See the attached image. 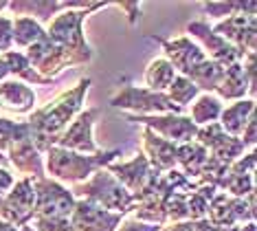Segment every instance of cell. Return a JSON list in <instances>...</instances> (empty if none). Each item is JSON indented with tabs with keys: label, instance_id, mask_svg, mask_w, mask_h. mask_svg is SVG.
<instances>
[{
	"label": "cell",
	"instance_id": "obj_1",
	"mask_svg": "<svg viewBox=\"0 0 257 231\" xmlns=\"http://www.w3.org/2000/svg\"><path fill=\"white\" fill-rule=\"evenodd\" d=\"M90 80H79V84L71 88V91L62 93L53 102H49L44 108L36 110L29 119V128H31V143L36 145L38 152H46L49 147L57 145V141L68 128V121L75 115L81 112V102L84 95L88 93Z\"/></svg>",
	"mask_w": 257,
	"mask_h": 231
},
{
	"label": "cell",
	"instance_id": "obj_2",
	"mask_svg": "<svg viewBox=\"0 0 257 231\" xmlns=\"http://www.w3.org/2000/svg\"><path fill=\"white\" fill-rule=\"evenodd\" d=\"M119 150H110L97 154H79L64 150V147H49L46 150V170L49 174L57 179V183H71V185H79L81 181H86L90 174H95L97 170H103L106 165L114 161V157H119Z\"/></svg>",
	"mask_w": 257,
	"mask_h": 231
},
{
	"label": "cell",
	"instance_id": "obj_3",
	"mask_svg": "<svg viewBox=\"0 0 257 231\" xmlns=\"http://www.w3.org/2000/svg\"><path fill=\"white\" fill-rule=\"evenodd\" d=\"M73 198L88 200V203L101 207L112 214H127L134 207V198L108 170H97L88 183L73 185Z\"/></svg>",
	"mask_w": 257,
	"mask_h": 231
},
{
	"label": "cell",
	"instance_id": "obj_4",
	"mask_svg": "<svg viewBox=\"0 0 257 231\" xmlns=\"http://www.w3.org/2000/svg\"><path fill=\"white\" fill-rule=\"evenodd\" d=\"M106 5L108 3H92L88 9L64 11V14L55 16L53 20H51L49 29H46V35H49L55 44H60L66 51H71L79 64H88L92 60V51H90L88 42L84 40V35H81V22H84V18L88 16V11L101 9V7H106Z\"/></svg>",
	"mask_w": 257,
	"mask_h": 231
},
{
	"label": "cell",
	"instance_id": "obj_5",
	"mask_svg": "<svg viewBox=\"0 0 257 231\" xmlns=\"http://www.w3.org/2000/svg\"><path fill=\"white\" fill-rule=\"evenodd\" d=\"M110 106L119 110L139 112L137 117H152L156 112H163V115H180L183 112V108H178L176 104L169 102L167 95L152 93L148 88H137V86H123L110 99Z\"/></svg>",
	"mask_w": 257,
	"mask_h": 231
},
{
	"label": "cell",
	"instance_id": "obj_6",
	"mask_svg": "<svg viewBox=\"0 0 257 231\" xmlns=\"http://www.w3.org/2000/svg\"><path fill=\"white\" fill-rule=\"evenodd\" d=\"M25 57L40 75L46 77V80H53V82H55V75H60L62 70H66L71 66H79V62L75 60L73 53L66 51L60 44H55L46 33L36 44L29 46Z\"/></svg>",
	"mask_w": 257,
	"mask_h": 231
},
{
	"label": "cell",
	"instance_id": "obj_7",
	"mask_svg": "<svg viewBox=\"0 0 257 231\" xmlns=\"http://www.w3.org/2000/svg\"><path fill=\"white\" fill-rule=\"evenodd\" d=\"M207 222L218 229L237 227V222H253L255 220V192L248 198H233L229 194H215L207 209Z\"/></svg>",
	"mask_w": 257,
	"mask_h": 231
},
{
	"label": "cell",
	"instance_id": "obj_8",
	"mask_svg": "<svg viewBox=\"0 0 257 231\" xmlns=\"http://www.w3.org/2000/svg\"><path fill=\"white\" fill-rule=\"evenodd\" d=\"M36 189V211L33 218H71L75 198L71 189L53 179L33 181Z\"/></svg>",
	"mask_w": 257,
	"mask_h": 231
},
{
	"label": "cell",
	"instance_id": "obj_9",
	"mask_svg": "<svg viewBox=\"0 0 257 231\" xmlns=\"http://www.w3.org/2000/svg\"><path fill=\"white\" fill-rule=\"evenodd\" d=\"M36 211V189L31 179L14 183V187L0 198V220L14 224L16 229L31 222Z\"/></svg>",
	"mask_w": 257,
	"mask_h": 231
},
{
	"label": "cell",
	"instance_id": "obj_10",
	"mask_svg": "<svg viewBox=\"0 0 257 231\" xmlns=\"http://www.w3.org/2000/svg\"><path fill=\"white\" fill-rule=\"evenodd\" d=\"M127 121L143 123V128H150L152 132H156L159 137L176 145L191 143L198 132V128L191 123L189 117H180V115H152V117L127 115Z\"/></svg>",
	"mask_w": 257,
	"mask_h": 231
},
{
	"label": "cell",
	"instance_id": "obj_11",
	"mask_svg": "<svg viewBox=\"0 0 257 231\" xmlns=\"http://www.w3.org/2000/svg\"><path fill=\"white\" fill-rule=\"evenodd\" d=\"M196 143H200L204 150L209 152V157L215 159V161L224 163V165H231L235 163L239 157L244 154L246 147L242 145V141L226 134L224 130L220 128V123H209L204 128H198L196 132Z\"/></svg>",
	"mask_w": 257,
	"mask_h": 231
},
{
	"label": "cell",
	"instance_id": "obj_12",
	"mask_svg": "<svg viewBox=\"0 0 257 231\" xmlns=\"http://www.w3.org/2000/svg\"><path fill=\"white\" fill-rule=\"evenodd\" d=\"M97 117H99V108L81 110L71 126L64 130V134L57 141V147L79 154H97L99 147L92 141V126H95Z\"/></svg>",
	"mask_w": 257,
	"mask_h": 231
},
{
	"label": "cell",
	"instance_id": "obj_13",
	"mask_svg": "<svg viewBox=\"0 0 257 231\" xmlns=\"http://www.w3.org/2000/svg\"><path fill=\"white\" fill-rule=\"evenodd\" d=\"M255 16L250 14H237L226 18L224 22H218L213 33H218L222 40H226L231 46L242 51L244 55H253L255 53Z\"/></svg>",
	"mask_w": 257,
	"mask_h": 231
},
{
	"label": "cell",
	"instance_id": "obj_14",
	"mask_svg": "<svg viewBox=\"0 0 257 231\" xmlns=\"http://www.w3.org/2000/svg\"><path fill=\"white\" fill-rule=\"evenodd\" d=\"M121 214H112L88 200H75L71 224L73 231H114L121 224Z\"/></svg>",
	"mask_w": 257,
	"mask_h": 231
},
{
	"label": "cell",
	"instance_id": "obj_15",
	"mask_svg": "<svg viewBox=\"0 0 257 231\" xmlns=\"http://www.w3.org/2000/svg\"><path fill=\"white\" fill-rule=\"evenodd\" d=\"M187 31L196 35L204 44V49L209 53L207 60L220 64V66H231V64H239L244 60V53L237 51L235 46H231L226 40H222L218 33H213V29H209L207 22H191L187 27Z\"/></svg>",
	"mask_w": 257,
	"mask_h": 231
},
{
	"label": "cell",
	"instance_id": "obj_16",
	"mask_svg": "<svg viewBox=\"0 0 257 231\" xmlns=\"http://www.w3.org/2000/svg\"><path fill=\"white\" fill-rule=\"evenodd\" d=\"M255 152L239 157L235 163L229 165L224 179L220 181L218 189H226L224 194H229L233 198H246L248 194L255 192Z\"/></svg>",
	"mask_w": 257,
	"mask_h": 231
},
{
	"label": "cell",
	"instance_id": "obj_17",
	"mask_svg": "<svg viewBox=\"0 0 257 231\" xmlns=\"http://www.w3.org/2000/svg\"><path fill=\"white\" fill-rule=\"evenodd\" d=\"M106 168H108L110 174H112L114 179L132 194V198H137L139 194L148 187L152 176L156 174V170L150 168L148 159H145L143 154L134 157L132 161H127V163H110V165H106Z\"/></svg>",
	"mask_w": 257,
	"mask_h": 231
},
{
	"label": "cell",
	"instance_id": "obj_18",
	"mask_svg": "<svg viewBox=\"0 0 257 231\" xmlns=\"http://www.w3.org/2000/svg\"><path fill=\"white\" fill-rule=\"evenodd\" d=\"M152 40H156L163 51H165V60L172 64L174 70H180V75H187L194 66H198L200 62L207 60L202 49L191 42L189 38H178V40H163L152 35Z\"/></svg>",
	"mask_w": 257,
	"mask_h": 231
},
{
	"label": "cell",
	"instance_id": "obj_19",
	"mask_svg": "<svg viewBox=\"0 0 257 231\" xmlns=\"http://www.w3.org/2000/svg\"><path fill=\"white\" fill-rule=\"evenodd\" d=\"M176 143H169L156 132H152L150 128H143V157L148 159L150 168L165 174V172L174 170L176 165Z\"/></svg>",
	"mask_w": 257,
	"mask_h": 231
},
{
	"label": "cell",
	"instance_id": "obj_20",
	"mask_svg": "<svg viewBox=\"0 0 257 231\" xmlns=\"http://www.w3.org/2000/svg\"><path fill=\"white\" fill-rule=\"evenodd\" d=\"M7 154H9V163L16 165V170H18L20 174H25V179H31V181L46 179L42 157H40V152L36 150V145L31 143V139L18 141Z\"/></svg>",
	"mask_w": 257,
	"mask_h": 231
},
{
	"label": "cell",
	"instance_id": "obj_21",
	"mask_svg": "<svg viewBox=\"0 0 257 231\" xmlns=\"http://www.w3.org/2000/svg\"><path fill=\"white\" fill-rule=\"evenodd\" d=\"M92 3H51V0H36V3H9L7 7L14 14H20V18H33L40 27L51 25V18L62 9H88Z\"/></svg>",
	"mask_w": 257,
	"mask_h": 231
},
{
	"label": "cell",
	"instance_id": "obj_22",
	"mask_svg": "<svg viewBox=\"0 0 257 231\" xmlns=\"http://www.w3.org/2000/svg\"><path fill=\"white\" fill-rule=\"evenodd\" d=\"M0 106L16 115H27L36 108V93L22 82H0Z\"/></svg>",
	"mask_w": 257,
	"mask_h": 231
},
{
	"label": "cell",
	"instance_id": "obj_23",
	"mask_svg": "<svg viewBox=\"0 0 257 231\" xmlns=\"http://www.w3.org/2000/svg\"><path fill=\"white\" fill-rule=\"evenodd\" d=\"M253 112H255V102L253 99H239V102L231 104L229 108H224L220 112V128L224 130L226 134L239 139V134H242V130L248 123Z\"/></svg>",
	"mask_w": 257,
	"mask_h": 231
},
{
	"label": "cell",
	"instance_id": "obj_24",
	"mask_svg": "<svg viewBox=\"0 0 257 231\" xmlns=\"http://www.w3.org/2000/svg\"><path fill=\"white\" fill-rule=\"evenodd\" d=\"M213 93H218L222 99H235V102L244 99V95L248 93V80H246V73H244L242 62L231 64V66L224 68L220 84Z\"/></svg>",
	"mask_w": 257,
	"mask_h": 231
},
{
	"label": "cell",
	"instance_id": "obj_25",
	"mask_svg": "<svg viewBox=\"0 0 257 231\" xmlns=\"http://www.w3.org/2000/svg\"><path fill=\"white\" fill-rule=\"evenodd\" d=\"M207 159H209V152L200 143H196V141L176 147V163L183 168V174L191 181H196L200 176Z\"/></svg>",
	"mask_w": 257,
	"mask_h": 231
},
{
	"label": "cell",
	"instance_id": "obj_26",
	"mask_svg": "<svg viewBox=\"0 0 257 231\" xmlns=\"http://www.w3.org/2000/svg\"><path fill=\"white\" fill-rule=\"evenodd\" d=\"M224 68L226 66H220V64H215L211 60H204V62H200L198 66H194L189 73L183 75V77H187V80H189L198 91H207V95H209V93H213L215 88H218Z\"/></svg>",
	"mask_w": 257,
	"mask_h": 231
},
{
	"label": "cell",
	"instance_id": "obj_27",
	"mask_svg": "<svg viewBox=\"0 0 257 231\" xmlns=\"http://www.w3.org/2000/svg\"><path fill=\"white\" fill-rule=\"evenodd\" d=\"M174 77H176V70H174V66L165 57L152 60L148 64V68H145V84H148V91L152 93H163L165 88H169Z\"/></svg>",
	"mask_w": 257,
	"mask_h": 231
},
{
	"label": "cell",
	"instance_id": "obj_28",
	"mask_svg": "<svg viewBox=\"0 0 257 231\" xmlns=\"http://www.w3.org/2000/svg\"><path fill=\"white\" fill-rule=\"evenodd\" d=\"M3 62L7 64L9 73L18 75V77H22V80L31 82V84H40V86L53 84V80H46V77L40 75L38 70L33 68L31 64H29V60L25 57V53H20V51H7L3 55Z\"/></svg>",
	"mask_w": 257,
	"mask_h": 231
},
{
	"label": "cell",
	"instance_id": "obj_29",
	"mask_svg": "<svg viewBox=\"0 0 257 231\" xmlns=\"http://www.w3.org/2000/svg\"><path fill=\"white\" fill-rule=\"evenodd\" d=\"M220 112H222V104L218 97L213 95H200V97L194 102L191 106V115L189 119L191 123L198 128V126H209V123H215L220 119Z\"/></svg>",
	"mask_w": 257,
	"mask_h": 231
},
{
	"label": "cell",
	"instance_id": "obj_30",
	"mask_svg": "<svg viewBox=\"0 0 257 231\" xmlns=\"http://www.w3.org/2000/svg\"><path fill=\"white\" fill-rule=\"evenodd\" d=\"M218 194V187L213 185H198L191 196H187V211H189V220H204L207 218L209 203Z\"/></svg>",
	"mask_w": 257,
	"mask_h": 231
},
{
	"label": "cell",
	"instance_id": "obj_31",
	"mask_svg": "<svg viewBox=\"0 0 257 231\" xmlns=\"http://www.w3.org/2000/svg\"><path fill=\"white\" fill-rule=\"evenodd\" d=\"M46 31L38 25L33 18H16L14 20V44L22 46V49H29L31 44H36L40 38H42Z\"/></svg>",
	"mask_w": 257,
	"mask_h": 231
},
{
	"label": "cell",
	"instance_id": "obj_32",
	"mask_svg": "<svg viewBox=\"0 0 257 231\" xmlns=\"http://www.w3.org/2000/svg\"><path fill=\"white\" fill-rule=\"evenodd\" d=\"M31 139L29 123H16L9 119H0V152H9L18 141Z\"/></svg>",
	"mask_w": 257,
	"mask_h": 231
},
{
	"label": "cell",
	"instance_id": "obj_33",
	"mask_svg": "<svg viewBox=\"0 0 257 231\" xmlns=\"http://www.w3.org/2000/svg\"><path fill=\"white\" fill-rule=\"evenodd\" d=\"M198 88L191 84L187 77H183V75H176L174 77V82H172V86H169V102L172 104H176L178 108H183L185 110V106L187 104H191L194 99L198 97Z\"/></svg>",
	"mask_w": 257,
	"mask_h": 231
},
{
	"label": "cell",
	"instance_id": "obj_34",
	"mask_svg": "<svg viewBox=\"0 0 257 231\" xmlns=\"http://www.w3.org/2000/svg\"><path fill=\"white\" fill-rule=\"evenodd\" d=\"M202 9L207 11L209 16H213V18H224V16H237V14H253L255 16V3H207V5H202Z\"/></svg>",
	"mask_w": 257,
	"mask_h": 231
},
{
	"label": "cell",
	"instance_id": "obj_35",
	"mask_svg": "<svg viewBox=\"0 0 257 231\" xmlns=\"http://www.w3.org/2000/svg\"><path fill=\"white\" fill-rule=\"evenodd\" d=\"M33 231H73L68 218H31Z\"/></svg>",
	"mask_w": 257,
	"mask_h": 231
},
{
	"label": "cell",
	"instance_id": "obj_36",
	"mask_svg": "<svg viewBox=\"0 0 257 231\" xmlns=\"http://www.w3.org/2000/svg\"><path fill=\"white\" fill-rule=\"evenodd\" d=\"M11 33H14V20L0 16V51L7 53L11 49V44H14V35Z\"/></svg>",
	"mask_w": 257,
	"mask_h": 231
},
{
	"label": "cell",
	"instance_id": "obj_37",
	"mask_svg": "<svg viewBox=\"0 0 257 231\" xmlns=\"http://www.w3.org/2000/svg\"><path fill=\"white\" fill-rule=\"evenodd\" d=\"M239 141H242V145L244 147H253L255 145V112L250 115V119H248V123L244 126V130H242V134H239Z\"/></svg>",
	"mask_w": 257,
	"mask_h": 231
},
{
	"label": "cell",
	"instance_id": "obj_38",
	"mask_svg": "<svg viewBox=\"0 0 257 231\" xmlns=\"http://www.w3.org/2000/svg\"><path fill=\"white\" fill-rule=\"evenodd\" d=\"M116 231H161L159 224H148L141 220H125Z\"/></svg>",
	"mask_w": 257,
	"mask_h": 231
},
{
	"label": "cell",
	"instance_id": "obj_39",
	"mask_svg": "<svg viewBox=\"0 0 257 231\" xmlns=\"http://www.w3.org/2000/svg\"><path fill=\"white\" fill-rule=\"evenodd\" d=\"M116 7H121L123 11H127V18H130V25L137 22V16L141 14V3H114Z\"/></svg>",
	"mask_w": 257,
	"mask_h": 231
},
{
	"label": "cell",
	"instance_id": "obj_40",
	"mask_svg": "<svg viewBox=\"0 0 257 231\" xmlns=\"http://www.w3.org/2000/svg\"><path fill=\"white\" fill-rule=\"evenodd\" d=\"M14 183H16V181H14V176H11L7 170L0 168V198H3L11 187H14Z\"/></svg>",
	"mask_w": 257,
	"mask_h": 231
},
{
	"label": "cell",
	"instance_id": "obj_41",
	"mask_svg": "<svg viewBox=\"0 0 257 231\" xmlns=\"http://www.w3.org/2000/svg\"><path fill=\"white\" fill-rule=\"evenodd\" d=\"M7 75H9V68H7V64L3 62V57H0V82H3Z\"/></svg>",
	"mask_w": 257,
	"mask_h": 231
},
{
	"label": "cell",
	"instance_id": "obj_42",
	"mask_svg": "<svg viewBox=\"0 0 257 231\" xmlns=\"http://www.w3.org/2000/svg\"><path fill=\"white\" fill-rule=\"evenodd\" d=\"M0 231H20V229H16V227H14V224H9V222L0 220Z\"/></svg>",
	"mask_w": 257,
	"mask_h": 231
},
{
	"label": "cell",
	"instance_id": "obj_43",
	"mask_svg": "<svg viewBox=\"0 0 257 231\" xmlns=\"http://www.w3.org/2000/svg\"><path fill=\"white\" fill-rule=\"evenodd\" d=\"M7 165H9V159H7V157H5V154H3V152H0V168H3V170H5V168H7Z\"/></svg>",
	"mask_w": 257,
	"mask_h": 231
},
{
	"label": "cell",
	"instance_id": "obj_44",
	"mask_svg": "<svg viewBox=\"0 0 257 231\" xmlns=\"http://www.w3.org/2000/svg\"><path fill=\"white\" fill-rule=\"evenodd\" d=\"M20 231H33V229H31V224H25V227H22Z\"/></svg>",
	"mask_w": 257,
	"mask_h": 231
},
{
	"label": "cell",
	"instance_id": "obj_45",
	"mask_svg": "<svg viewBox=\"0 0 257 231\" xmlns=\"http://www.w3.org/2000/svg\"><path fill=\"white\" fill-rule=\"evenodd\" d=\"M7 5H9V3H0V9H7Z\"/></svg>",
	"mask_w": 257,
	"mask_h": 231
}]
</instances>
